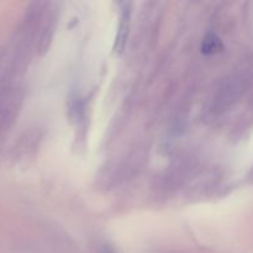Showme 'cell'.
Here are the masks:
<instances>
[{
    "label": "cell",
    "instance_id": "1",
    "mask_svg": "<svg viewBox=\"0 0 253 253\" xmlns=\"http://www.w3.org/2000/svg\"><path fill=\"white\" fill-rule=\"evenodd\" d=\"M130 4H125V7L121 9L120 14V24H119V31L115 40V49L116 51H123L125 46L126 39L128 35V26H130Z\"/></svg>",
    "mask_w": 253,
    "mask_h": 253
},
{
    "label": "cell",
    "instance_id": "2",
    "mask_svg": "<svg viewBox=\"0 0 253 253\" xmlns=\"http://www.w3.org/2000/svg\"><path fill=\"white\" fill-rule=\"evenodd\" d=\"M202 52L204 54H215L219 53L224 49V44H222L221 40L214 32H208L204 36L202 41Z\"/></svg>",
    "mask_w": 253,
    "mask_h": 253
}]
</instances>
